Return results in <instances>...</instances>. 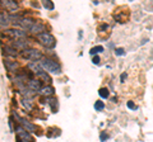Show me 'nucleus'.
<instances>
[{
  "label": "nucleus",
  "instance_id": "obj_3",
  "mask_svg": "<svg viewBox=\"0 0 153 142\" xmlns=\"http://www.w3.org/2000/svg\"><path fill=\"white\" fill-rule=\"evenodd\" d=\"M23 57L27 60H31V61H38V60H42V55L37 50L27 48L26 51H23Z\"/></svg>",
  "mask_w": 153,
  "mask_h": 142
},
{
  "label": "nucleus",
  "instance_id": "obj_18",
  "mask_svg": "<svg viewBox=\"0 0 153 142\" xmlns=\"http://www.w3.org/2000/svg\"><path fill=\"white\" fill-rule=\"evenodd\" d=\"M105 108V104H103V102H101V100H97L94 103V109L96 111H102Z\"/></svg>",
  "mask_w": 153,
  "mask_h": 142
},
{
  "label": "nucleus",
  "instance_id": "obj_7",
  "mask_svg": "<svg viewBox=\"0 0 153 142\" xmlns=\"http://www.w3.org/2000/svg\"><path fill=\"white\" fill-rule=\"evenodd\" d=\"M14 117H16L17 119H18L19 122L22 123V126L25 127V128H27L28 131H31V132H33V131H35V126H33L32 123H30V122H28V121H26V119H23V118H21V117H19V116H17V114H14Z\"/></svg>",
  "mask_w": 153,
  "mask_h": 142
},
{
  "label": "nucleus",
  "instance_id": "obj_12",
  "mask_svg": "<svg viewBox=\"0 0 153 142\" xmlns=\"http://www.w3.org/2000/svg\"><path fill=\"white\" fill-rule=\"evenodd\" d=\"M14 47H17V48H19V50L26 51L27 47H28V43H27V41H16L14 42Z\"/></svg>",
  "mask_w": 153,
  "mask_h": 142
},
{
  "label": "nucleus",
  "instance_id": "obj_24",
  "mask_svg": "<svg viewBox=\"0 0 153 142\" xmlns=\"http://www.w3.org/2000/svg\"><path fill=\"white\" fill-rule=\"evenodd\" d=\"M93 64L94 65H98L100 64V57H98V56H97V57H96V56L93 57Z\"/></svg>",
  "mask_w": 153,
  "mask_h": 142
},
{
  "label": "nucleus",
  "instance_id": "obj_26",
  "mask_svg": "<svg viewBox=\"0 0 153 142\" xmlns=\"http://www.w3.org/2000/svg\"><path fill=\"white\" fill-rule=\"evenodd\" d=\"M125 78H126V74H123V75H121V81H124V80H125Z\"/></svg>",
  "mask_w": 153,
  "mask_h": 142
},
{
  "label": "nucleus",
  "instance_id": "obj_13",
  "mask_svg": "<svg viewBox=\"0 0 153 142\" xmlns=\"http://www.w3.org/2000/svg\"><path fill=\"white\" fill-rule=\"evenodd\" d=\"M0 18H1V27L3 28H5L7 26H8V23H9V17L8 15H5V13L4 12H1V14H0Z\"/></svg>",
  "mask_w": 153,
  "mask_h": 142
},
{
  "label": "nucleus",
  "instance_id": "obj_21",
  "mask_svg": "<svg viewBox=\"0 0 153 142\" xmlns=\"http://www.w3.org/2000/svg\"><path fill=\"white\" fill-rule=\"evenodd\" d=\"M38 76H40L41 79H44V80H45V81H49V83L51 81V80H50V78H49V76H47V75H46V74L44 72V71H42V72H40V74H38Z\"/></svg>",
  "mask_w": 153,
  "mask_h": 142
},
{
  "label": "nucleus",
  "instance_id": "obj_15",
  "mask_svg": "<svg viewBox=\"0 0 153 142\" xmlns=\"http://www.w3.org/2000/svg\"><path fill=\"white\" fill-rule=\"evenodd\" d=\"M42 5H44L46 9H49V10H52V9H54V3L50 1V0H44V1H42Z\"/></svg>",
  "mask_w": 153,
  "mask_h": 142
},
{
  "label": "nucleus",
  "instance_id": "obj_22",
  "mask_svg": "<svg viewBox=\"0 0 153 142\" xmlns=\"http://www.w3.org/2000/svg\"><path fill=\"white\" fill-rule=\"evenodd\" d=\"M126 105H128V108H129V109H137V105H135V104H134L133 102H128V104H126Z\"/></svg>",
  "mask_w": 153,
  "mask_h": 142
},
{
  "label": "nucleus",
  "instance_id": "obj_1",
  "mask_svg": "<svg viewBox=\"0 0 153 142\" xmlns=\"http://www.w3.org/2000/svg\"><path fill=\"white\" fill-rule=\"evenodd\" d=\"M40 65L42 66V69L46 70L47 72H51V74H55V75H59L61 74V67L60 65L56 62V61L51 60V59H42Z\"/></svg>",
  "mask_w": 153,
  "mask_h": 142
},
{
  "label": "nucleus",
  "instance_id": "obj_17",
  "mask_svg": "<svg viewBox=\"0 0 153 142\" xmlns=\"http://www.w3.org/2000/svg\"><path fill=\"white\" fill-rule=\"evenodd\" d=\"M5 66L8 67V70H10V71H13V70H16L17 69V64L16 62H12V61H5Z\"/></svg>",
  "mask_w": 153,
  "mask_h": 142
},
{
  "label": "nucleus",
  "instance_id": "obj_25",
  "mask_svg": "<svg viewBox=\"0 0 153 142\" xmlns=\"http://www.w3.org/2000/svg\"><path fill=\"white\" fill-rule=\"evenodd\" d=\"M106 137H107V136L105 135V133H103V135H101V140H102V141H105V140H106Z\"/></svg>",
  "mask_w": 153,
  "mask_h": 142
},
{
  "label": "nucleus",
  "instance_id": "obj_8",
  "mask_svg": "<svg viewBox=\"0 0 153 142\" xmlns=\"http://www.w3.org/2000/svg\"><path fill=\"white\" fill-rule=\"evenodd\" d=\"M44 31H45V26L42 24V23H38V22H36L35 24H33L32 29H31L32 33H37V34H41L40 32H44ZM44 33H45V32H44Z\"/></svg>",
  "mask_w": 153,
  "mask_h": 142
},
{
  "label": "nucleus",
  "instance_id": "obj_2",
  "mask_svg": "<svg viewBox=\"0 0 153 142\" xmlns=\"http://www.w3.org/2000/svg\"><path fill=\"white\" fill-rule=\"evenodd\" d=\"M38 40H40V42L42 45H44L46 48H54L55 45H56V41L54 38V36H51L50 33H41V34H38Z\"/></svg>",
  "mask_w": 153,
  "mask_h": 142
},
{
  "label": "nucleus",
  "instance_id": "obj_23",
  "mask_svg": "<svg viewBox=\"0 0 153 142\" xmlns=\"http://www.w3.org/2000/svg\"><path fill=\"white\" fill-rule=\"evenodd\" d=\"M115 53H116L117 56H124L125 55V51H124L123 48H117L116 51H115Z\"/></svg>",
  "mask_w": 153,
  "mask_h": 142
},
{
  "label": "nucleus",
  "instance_id": "obj_11",
  "mask_svg": "<svg viewBox=\"0 0 153 142\" xmlns=\"http://www.w3.org/2000/svg\"><path fill=\"white\" fill-rule=\"evenodd\" d=\"M4 7H5L7 9H9V10H16L17 9V3L16 1H10V0H7V1H3L1 3Z\"/></svg>",
  "mask_w": 153,
  "mask_h": 142
},
{
  "label": "nucleus",
  "instance_id": "obj_9",
  "mask_svg": "<svg viewBox=\"0 0 153 142\" xmlns=\"http://www.w3.org/2000/svg\"><path fill=\"white\" fill-rule=\"evenodd\" d=\"M28 67H30L31 70H33V72H35V74H40V72H42V70H44V69H42V66L40 65V62H38V64H36V62H30V64H28Z\"/></svg>",
  "mask_w": 153,
  "mask_h": 142
},
{
  "label": "nucleus",
  "instance_id": "obj_20",
  "mask_svg": "<svg viewBox=\"0 0 153 142\" xmlns=\"http://www.w3.org/2000/svg\"><path fill=\"white\" fill-rule=\"evenodd\" d=\"M23 107L27 108L28 111H31V109H32V104H31V102L28 100V99H23Z\"/></svg>",
  "mask_w": 153,
  "mask_h": 142
},
{
  "label": "nucleus",
  "instance_id": "obj_4",
  "mask_svg": "<svg viewBox=\"0 0 153 142\" xmlns=\"http://www.w3.org/2000/svg\"><path fill=\"white\" fill-rule=\"evenodd\" d=\"M16 132L18 135V141L19 142H32V137L30 136V133H28L26 130H23L22 127H18V128L16 130Z\"/></svg>",
  "mask_w": 153,
  "mask_h": 142
},
{
  "label": "nucleus",
  "instance_id": "obj_5",
  "mask_svg": "<svg viewBox=\"0 0 153 142\" xmlns=\"http://www.w3.org/2000/svg\"><path fill=\"white\" fill-rule=\"evenodd\" d=\"M7 34L9 37H12V38H23V37H26V32L23 31H19V29H8L7 31Z\"/></svg>",
  "mask_w": 153,
  "mask_h": 142
},
{
  "label": "nucleus",
  "instance_id": "obj_19",
  "mask_svg": "<svg viewBox=\"0 0 153 142\" xmlns=\"http://www.w3.org/2000/svg\"><path fill=\"white\" fill-rule=\"evenodd\" d=\"M103 51V47L102 46H98V47H94V48H92L89 51V53L91 55H96V53H98V52H102Z\"/></svg>",
  "mask_w": 153,
  "mask_h": 142
},
{
  "label": "nucleus",
  "instance_id": "obj_14",
  "mask_svg": "<svg viewBox=\"0 0 153 142\" xmlns=\"http://www.w3.org/2000/svg\"><path fill=\"white\" fill-rule=\"evenodd\" d=\"M98 94H100V97L101 98H108V95H110L107 88H101L100 89V91H98Z\"/></svg>",
  "mask_w": 153,
  "mask_h": 142
},
{
  "label": "nucleus",
  "instance_id": "obj_10",
  "mask_svg": "<svg viewBox=\"0 0 153 142\" xmlns=\"http://www.w3.org/2000/svg\"><path fill=\"white\" fill-rule=\"evenodd\" d=\"M54 91H55L54 88L49 85V86H46V88H42L40 94H41V95H44V97H51L52 94H54Z\"/></svg>",
  "mask_w": 153,
  "mask_h": 142
},
{
  "label": "nucleus",
  "instance_id": "obj_16",
  "mask_svg": "<svg viewBox=\"0 0 153 142\" xmlns=\"http://www.w3.org/2000/svg\"><path fill=\"white\" fill-rule=\"evenodd\" d=\"M3 50L5 51L8 55H10V56H14V57H16V56H17V52H16V50H14V48H12V47H8V46H7V47H4Z\"/></svg>",
  "mask_w": 153,
  "mask_h": 142
},
{
  "label": "nucleus",
  "instance_id": "obj_6",
  "mask_svg": "<svg viewBox=\"0 0 153 142\" xmlns=\"http://www.w3.org/2000/svg\"><path fill=\"white\" fill-rule=\"evenodd\" d=\"M28 89L31 91H41V83L38 80H28Z\"/></svg>",
  "mask_w": 153,
  "mask_h": 142
}]
</instances>
